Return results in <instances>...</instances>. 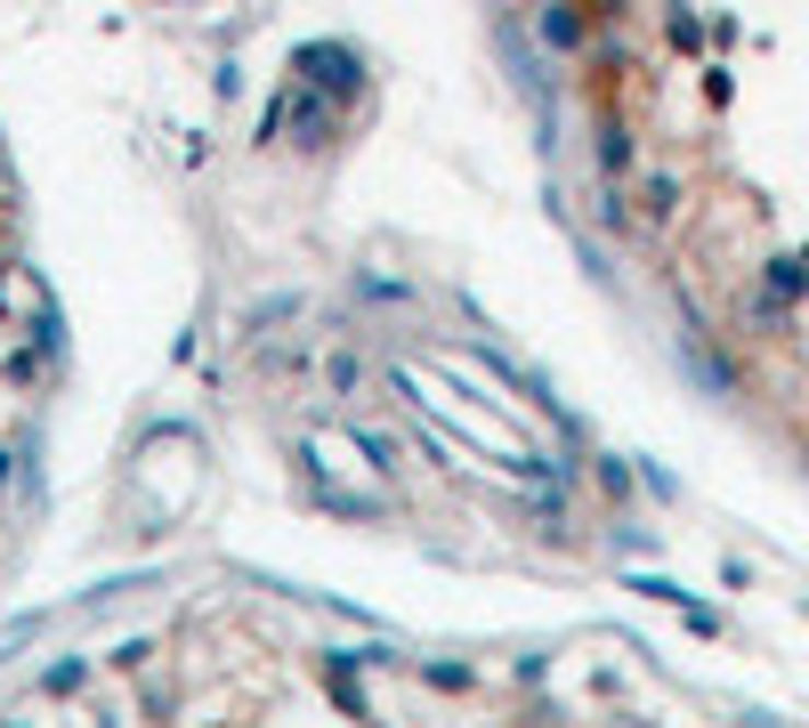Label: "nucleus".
Instances as JSON below:
<instances>
[{
  "instance_id": "obj_1",
  "label": "nucleus",
  "mask_w": 809,
  "mask_h": 728,
  "mask_svg": "<svg viewBox=\"0 0 809 728\" xmlns=\"http://www.w3.org/2000/svg\"><path fill=\"white\" fill-rule=\"evenodd\" d=\"M300 73H308V81H340V90H357V57H348V49H300Z\"/></svg>"
}]
</instances>
